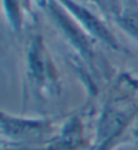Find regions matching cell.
I'll list each match as a JSON object with an SVG mask.
<instances>
[{
	"instance_id": "6da1fadb",
	"label": "cell",
	"mask_w": 138,
	"mask_h": 150,
	"mask_svg": "<svg viewBox=\"0 0 138 150\" xmlns=\"http://www.w3.org/2000/svg\"><path fill=\"white\" fill-rule=\"evenodd\" d=\"M50 123L41 119H19L1 115V131L11 139H33L50 133Z\"/></svg>"
},
{
	"instance_id": "5b68a950",
	"label": "cell",
	"mask_w": 138,
	"mask_h": 150,
	"mask_svg": "<svg viewBox=\"0 0 138 150\" xmlns=\"http://www.w3.org/2000/svg\"><path fill=\"white\" fill-rule=\"evenodd\" d=\"M134 133H135V135L138 137V123H137V126H135V129H134Z\"/></svg>"
},
{
	"instance_id": "7a4b0ae2",
	"label": "cell",
	"mask_w": 138,
	"mask_h": 150,
	"mask_svg": "<svg viewBox=\"0 0 138 150\" xmlns=\"http://www.w3.org/2000/svg\"><path fill=\"white\" fill-rule=\"evenodd\" d=\"M28 68L33 80L37 84H46L48 81H54L55 73L49 58L46 57L43 47L39 42H35L28 54Z\"/></svg>"
},
{
	"instance_id": "277c9868",
	"label": "cell",
	"mask_w": 138,
	"mask_h": 150,
	"mask_svg": "<svg viewBox=\"0 0 138 150\" xmlns=\"http://www.w3.org/2000/svg\"><path fill=\"white\" fill-rule=\"evenodd\" d=\"M123 26L129 30V33L138 38V16L137 15H130V16L123 19Z\"/></svg>"
},
{
	"instance_id": "3957f363",
	"label": "cell",
	"mask_w": 138,
	"mask_h": 150,
	"mask_svg": "<svg viewBox=\"0 0 138 150\" xmlns=\"http://www.w3.org/2000/svg\"><path fill=\"white\" fill-rule=\"evenodd\" d=\"M83 139V126L79 119H70L62 129L58 138H55L49 149L50 150H77L81 147Z\"/></svg>"
}]
</instances>
